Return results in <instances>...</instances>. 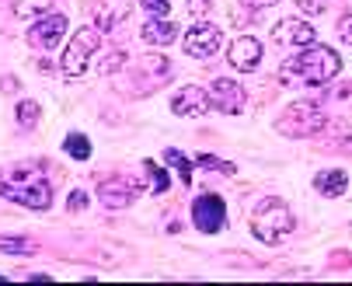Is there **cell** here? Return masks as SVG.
I'll use <instances>...</instances> for the list:
<instances>
[{
    "label": "cell",
    "instance_id": "obj_1",
    "mask_svg": "<svg viewBox=\"0 0 352 286\" xmlns=\"http://www.w3.org/2000/svg\"><path fill=\"white\" fill-rule=\"evenodd\" d=\"M342 70V56L331 50V45H311V50L296 53L293 60L283 63V84H293V80H304L311 87H321V84H331Z\"/></svg>",
    "mask_w": 352,
    "mask_h": 286
},
{
    "label": "cell",
    "instance_id": "obj_2",
    "mask_svg": "<svg viewBox=\"0 0 352 286\" xmlns=\"http://www.w3.org/2000/svg\"><path fill=\"white\" fill-rule=\"evenodd\" d=\"M293 230H296V217L279 199H265L255 210V217H251V234H255L258 241H265V245H279L283 237H289Z\"/></svg>",
    "mask_w": 352,
    "mask_h": 286
},
{
    "label": "cell",
    "instance_id": "obj_3",
    "mask_svg": "<svg viewBox=\"0 0 352 286\" xmlns=\"http://www.w3.org/2000/svg\"><path fill=\"white\" fill-rule=\"evenodd\" d=\"M324 126H328V112H324V105L314 102V98L293 102V105L276 119V129H279L283 136H311V133H318V129H324Z\"/></svg>",
    "mask_w": 352,
    "mask_h": 286
},
{
    "label": "cell",
    "instance_id": "obj_4",
    "mask_svg": "<svg viewBox=\"0 0 352 286\" xmlns=\"http://www.w3.org/2000/svg\"><path fill=\"white\" fill-rule=\"evenodd\" d=\"M0 196H8L14 203H25L32 210H49L53 206V185H49L45 178H35V182H0Z\"/></svg>",
    "mask_w": 352,
    "mask_h": 286
},
{
    "label": "cell",
    "instance_id": "obj_5",
    "mask_svg": "<svg viewBox=\"0 0 352 286\" xmlns=\"http://www.w3.org/2000/svg\"><path fill=\"white\" fill-rule=\"evenodd\" d=\"M94 50H98V28H80L70 38V50L63 53V74L67 77H84Z\"/></svg>",
    "mask_w": 352,
    "mask_h": 286
},
{
    "label": "cell",
    "instance_id": "obj_6",
    "mask_svg": "<svg viewBox=\"0 0 352 286\" xmlns=\"http://www.w3.org/2000/svg\"><path fill=\"white\" fill-rule=\"evenodd\" d=\"M63 35H67V18L63 14H49L45 11L42 18H35L28 25V45H32V50H38V53L56 50Z\"/></svg>",
    "mask_w": 352,
    "mask_h": 286
},
{
    "label": "cell",
    "instance_id": "obj_7",
    "mask_svg": "<svg viewBox=\"0 0 352 286\" xmlns=\"http://www.w3.org/2000/svg\"><path fill=\"white\" fill-rule=\"evenodd\" d=\"M220 42H223L220 25H213V21H192V28L185 35V53L195 56V60H210L220 50Z\"/></svg>",
    "mask_w": 352,
    "mask_h": 286
},
{
    "label": "cell",
    "instance_id": "obj_8",
    "mask_svg": "<svg viewBox=\"0 0 352 286\" xmlns=\"http://www.w3.org/2000/svg\"><path fill=\"white\" fill-rule=\"evenodd\" d=\"M192 223L203 230V234H217V230H223V223H227V203H223L217 192L199 196V199L192 203Z\"/></svg>",
    "mask_w": 352,
    "mask_h": 286
},
{
    "label": "cell",
    "instance_id": "obj_9",
    "mask_svg": "<svg viewBox=\"0 0 352 286\" xmlns=\"http://www.w3.org/2000/svg\"><path fill=\"white\" fill-rule=\"evenodd\" d=\"M272 42L279 45V50H304V45L314 42V25L300 21V18H283L272 28Z\"/></svg>",
    "mask_w": 352,
    "mask_h": 286
},
{
    "label": "cell",
    "instance_id": "obj_10",
    "mask_svg": "<svg viewBox=\"0 0 352 286\" xmlns=\"http://www.w3.org/2000/svg\"><path fill=\"white\" fill-rule=\"evenodd\" d=\"M133 14V0H94L91 4V21L98 32H116L122 21Z\"/></svg>",
    "mask_w": 352,
    "mask_h": 286
},
{
    "label": "cell",
    "instance_id": "obj_11",
    "mask_svg": "<svg viewBox=\"0 0 352 286\" xmlns=\"http://www.w3.org/2000/svg\"><path fill=\"white\" fill-rule=\"evenodd\" d=\"M210 98H213V109H220V112H227V116H237V112H244V105H248L244 87H241L237 80H230V77H217V80L210 84Z\"/></svg>",
    "mask_w": 352,
    "mask_h": 286
},
{
    "label": "cell",
    "instance_id": "obj_12",
    "mask_svg": "<svg viewBox=\"0 0 352 286\" xmlns=\"http://www.w3.org/2000/svg\"><path fill=\"white\" fill-rule=\"evenodd\" d=\"M136 192H140V185H136L133 178H109V182L98 185V199H102V206H109V210H126V206H133Z\"/></svg>",
    "mask_w": 352,
    "mask_h": 286
},
{
    "label": "cell",
    "instance_id": "obj_13",
    "mask_svg": "<svg viewBox=\"0 0 352 286\" xmlns=\"http://www.w3.org/2000/svg\"><path fill=\"white\" fill-rule=\"evenodd\" d=\"M210 109H213L210 91L195 87V84L182 87V91L175 94V98H171V112H175V116H206Z\"/></svg>",
    "mask_w": 352,
    "mask_h": 286
},
{
    "label": "cell",
    "instance_id": "obj_14",
    "mask_svg": "<svg viewBox=\"0 0 352 286\" xmlns=\"http://www.w3.org/2000/svg\"><path fill=\"white\" fill-rule=\"evenodd\" d=\"M227 60H230V67L241 70V74L255 70V67L262 63V45H258V38H251V35L234 38V42H230V50H227Z\"/></svg>",
    "mask_w": 352,
    "mask_h": 286
},
{
    "label": "cell",
    "instance_id": "obj_15",
    "mask_svg": "<svg viewBox=\"0 0 352 286\" xmlns=\"http://www.w3.org/2000/svg\"><path fill=\"white\" fill-rule=\"evenodd\" d=\"M175 35H178V25L168 14H150V21L140 28V38L146 45H168V42H175Z\"/></svg>",
    "mask_w": 352,
    "mask_h": 286
},
{
    "label": "cell",
    "instance_id": "obj_16",
    "mask_svg": "<svg viewBox=\"0 0 352 286\" xmlns=\"http://www.w3.org/2000/svg\"><path fill=\"white\" fill-rule=\"evenodd\" d=\"M345 185H349V175H345L342 168H335V171H321V175L314 178V188H318L321 196H328V199L342 196V192H345Z\"/></svg>",
    "mask_w": 352,
    "mask_h": 286
},
{
    "label": "cell",
    "instance_id": "obj_17",
    "mask_svg": "<svg viewBox=\"0 0 352 286\" xmlns=\"http://www.w3.org/2000/svg\"><path fill=\"white\" fill-rule=\"evenodd\" d=\"M143 171L150 175V192H157L164 196L168 188H171V178H168V168H161L157 161H143Z\"/></svg>",
    "mask_w": 352,
    "mask_h": 286
},
{
    "label": "cell",
    "instance_id": "obj_18",
    "mask_svg": "<svg viewBox=\"0 0 352 286\" xmlns=\"http://www.w3.org/2000/svg\"><path fill=\"white\" fill-rule=\"evenodd\" d=\"M49 8H53V0H11V11L18 14V18H42Z\"/></svg>",
    "mask_w": 352,
    "mask_h": 286
},
{
    "label": "cell",
    "instance_id": "obj_19",
    "mask_svg": "<svg viewBox=\"0 0 352 286\" xmlns=\"http://www.w3.org/2000/svg\"><path fill=\"white\" fill-rule=\"evenodd\" d=\"M63 151H67L74 161H87V157H91V140H87L84 133H70V136L63 140Z\"/></svg>",
    "mask_w": 352,
    "mask_h": 286
},
{
    "label": "cell",
    "instance_id": "obj_20",
    "mask_svg": "<svg viewBox=\"0 0 352 286\" xmlns=\"http://www.w3.org/2000/svg\"><path fill=\"white\" fill-rule=\"evenodd\" d=\"M164 161H168L171 168H178V171H182L185 185H192V164H195V161H188V157H185L182 151H175V147H168V151H164Z\"/></svg>",
    "mask_w": 352,
    "mask_h": 286
},
{
    "label": "cell",
    "instance_id": "obj_21",
    "mask_svg": "<svg viewBox=\"0 0 352 286\" xmlns=\"http://www.w3.org/2000/svg\"><path fill=\"white\" fill-rule=\"evenodd\" d=\"M18 122H21V126H28V129L38 122V105H35L32 98H25V102L18 105Z\"/></svg>",
    "mask_w": 352,
    "mask_h": 286
},
{
    "label": "cell",
    "instance_id": "obj_22",
    "mask_svg": "<svg viewBox=\"0 0 352 286\" xmlns=\"http://www.w3.org/2000/svg\"><path fill=\"white\" fill-rule=\"evenodd\" d=\"M0 252H8V255H25L32 252L28 241H21V237H0Z\"/></svg>",
    "mask_w": 352,
    "mask_h": 286
},
{
    "label": "cell",
    "instance_id": "obj_23",
    "mask_svg": "<svg viewBox=\"0 0 352 286\" xmlns=\"http://www.w3.org/2000/svg\"><path fill=\"white\" fill-rule=\"evenodd\" d=\"M195 164H199V168H206V171H217V168H220V171H227V175L234 171V164H223V161H220V157H213V154H199V157H195Z\"/></svg>",
    "mask_w": 352,
    "mask_h": 286
},
{
    "label": "cell",
    "instance_id": "obj_24",
    "mask_svg": "<svg viewBox=\"0 0 352 286\" xmlns=\"http://www.w3.org/2000/svg\"><path fill=\"white\" fill-rule=\"evenodd\" d=\"M122 60H126V53H112V56H105L102 67H98V70H102V77H116L119 67H122Z\"/></svg>",
    "mask_w": 352,
    "mask_h": 286
},
{
    "label": "cell",
    "instance_id": "obj_25",
    "mask_svg": "<svg viewBox=\"0 0 352 286\" xmlns=\"http://www.w3.org/2000/svg\"><path fill=\"white\" fill-rule=\"evenodd\" d=\"M328 4H331V0H296V8L304 11V14H324Z\"/></svg>",
    "mask_w": 352,
    "mask_h": 286
},
{
    "label": "cell",
    "instance_id": "obj_26",
    "mask_svg": "<svg viewBox=\"0 0 352 286\" xmlns=\"http://www.w3.org/2000/svg\"><path fill=\"white\" fill-rule=\"evenodd\" d=\"M206 14H210L206 0H188V18H192V21H206Z\"/></svg>",
    "mask_w": 352,
    "mask_h": 286
},
{
    "label": "cell",
    "instance_id": "obj_27",
    "mask_svg": "<svg viewBox=\"0 0 352 286\" xmlns=\"http://www.w3.org/2000/svg\"><path fill=\"white\" fill-rule=\"evenodd\" d=\"M140 4H143L150 14H168V11H171V4H168V0H140Z\"/></svg>",
    "mask_w": 352,
    "mask_h": 286
},
{
    "label": "cell",
    "instance_id": "obj_28",
    "mask_svg": "<svg viewBox=\"0 0 352 286\" xmlns=\"http://www.w3.org/2000/svg\"><path fill=\"white\" fill-rule=\"evenodd\" d=\"M338 35H342V42L352 45V14H345V18L338 21Z\"/></svg>",
    "mask_w": 352,
    "mask_h": 286
},
{
    "label": "cell",
    "instance_id": "obj_29",
    "mask_svg": "<svg viewBox=\"0 0 352 286\" xmlns=\"http://www.w3.org/2000/svg\"><path fill=\"white\" fill-rule=\"evenodd\" d=\"M67 206H70V213H77V210H84V206H87V196H84L80 188H77V192L70 196V203H67Z\"/></svg>",
    "mask_w": 352,
    "mask_h": 286
},
{
    "label": "cell",
    "instance_id": "obj_30",
    "mask_svg": "<svg viewBox=\"0 0 352 286\" xmlns=\"http://www.w3.org/2000/svg\"><path fill=\"white\" fill-rule=\"evenodd\" d=\"M248 8H255V11H262V8H272V4H279V0H244Z\"/></svg>",
    "mask_w": 352,
    "mask_h": 286
}]
</instances>
